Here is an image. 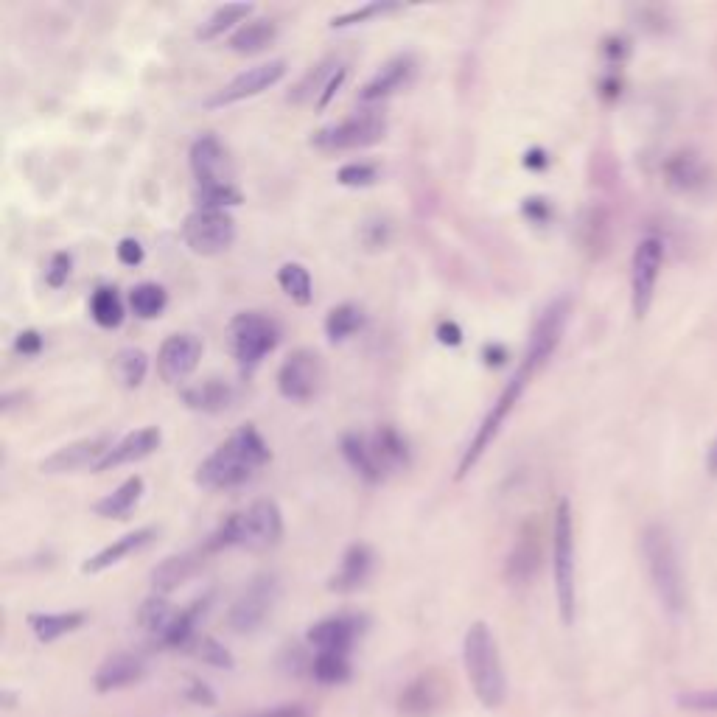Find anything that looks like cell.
<instances>
[{
	"instance_id": "cell-1",
	"label": "cell",
	"mask_w": 717,
	"mask_h": 717,
	"mask_svg": "<svg viewBox=\"0 0 717 717\" xmlns=\"http://www.w3.org/2000/svg\"><path fill=\"white\" fill-rule=\"evenodd\" d=\"M569 317H572V300L566 295L549 300L547 306L541 309V314L535 317L533 331H530V339H527V348H524L519 367H516V373L507 379L499 398H496L493 407L488 409V415L482 418L477 432L471 437V443L465 446L463 457H460V463H457L454 479L468 477V474L477 468L479 460L485 457V451L491 449L493 440L499 437L502 426H505L507 418H510V412L519 407L521 395L527 393L530 381L549 365V359L558 351L563 334H566V325H569Z\"/></svg>"
},
{
	"instance_id": "cell-2",
	"label": "cell",
	"mask_w": 717,
	"mask_h": 717,
	"mask_svg": "<svg viewBox=\"0 0 717 717\" xmlns=\"http://www.w3.org/2000/svg\"><path fill=\"white\" fill-rule=\"evenodd\" d=\"M272 460V449L253 423L239 426L197 465L194 482L205 491H233Z\"/></svg>"
},
{
	"instance_id": "cell-3",
	"label": "cell",
	"mask_w": 717,
	"mask_h": 717,
	"mask_svg": "<svg viewBox=\"0 0 717 717\" xmlns=\"http://www.w3.org/2000/svg\"><path fill=\"white\" fill-rule=\"evenodd\" d=\"M639 552H642L647 580L656 591L661 608L670 617L684 614V608H687V577H684L681 555H678L675 538L667 530V524H661V521L645 524V530L639 535Z\"/></svg>"
},
{
	"instance_id": "cell-4",
	"label": "cell",
	"mask_w": 717,
	"mask_h": 717,
	"mask_svg": "<svg viewBox=\"0 0 717 717\" xmlns=\"http://www.w3.org/2000/svg\"><path fill=\"white\" fill-rule=\"evenodd\" d=\"M283 513L275 499H255L239 513H230L216 530H213L202 549L213 555L222 549L239 547L247 552H267L281 544Z\"/></svg>"
},
{
	"instance_id": "cell-5",
	"label": "cell",
	"mask_w": 717,
	"mask_h": 717,
	"mask_svg": "<svg viewBox=\"0 0 717 717\" xmlns=\"http://www.w3.org/2000/svg\"><path fill=\"white\" fill-rule=\"evenodd\" d=\"M463 661L474 695L485 709H499L507 698V675L496 636L485 622H474L463 639Z\"/></svg>"
},
{
	"instance_id": "cell-6",
	"label": "cell",
	"mask_w": 717,
	"mask_h": 717,
	"mask_svg": "<svg viewBox=\"0 0 717 717\" xmlns=\"http://www.w3.org/2000/svg\"><path fill=\"white\" fill-rule=\"evenodd\" d=\"M577 549H575V513L572 502L561 499L552 521V575H555V600L563 625H572L577 614Z\"/></svg>"
},
{
	"instance_id": "cell-7",
	"label": "cell",
	"mask_w": 717,
	"mask_h": 717,
	"mask_svg": "<svg viewBox=\"0 0 717 717\" xmlns=\"http://www.w3.org/2000/svg\"><path fill=\"white\" fill-rule=\"evenodd\" d=\"M227 345L241 373H253L281 345V325L264 311H239L227 325Z\"/></svg>"
},
{
	"instance_id": "cell-8",
	"label": "cell",
	"mask_w": 717,
	"mask_h": 717,
	"mask_svg": "<svg viewBox=\"0 0 717 717\" xmlns=\"http://www.w3.org/2000/svg\"><path fill=\"white\" fill-rule=\"evenodd\" d=\"M387 129H390L387 115L376 107H365L342 121L311 132L309 143L317 152H353V149H367L384 141Z\"/></svg>"
},
{
	"instance_id": "cell-9",
	"label": "cell",
	"mask_w": 717,
	"mask_h": 717,
	"mask_svg": "<svg viewBox=\"0 0 717 717\" xmlns=\"http://www.w3.org/2000/svg\"><path fill=\"white\" fill-rule=\"evenodd\" d=\"M278 597H281V580H278V575H272V572L255 575L236 597V603L230 605L227 625L236 633H255L269 619Z\"/></svg>"
},
{
	"instance_id": "cell-10",
	"label": "cell",
	"mask_w": 717,
	"mask_h": 717,
	"mask_svg": "<svg viewBox=\"0 0 717 717\" xmlns=\"http://www.w3.org/2000/svg\"><path fill=\"white\" fill-rule=\"evenodd\" d=\"M236 233L239 230L230 211H199V208L185 216L183 230H180L185 247L202 258L227 253L236 241Z\"/></svg>"
},
{
	"instance_id": "cell-11",
	"label": "cell",
	"mask_w": 717,
	"mask_h": 717,
	"mask_svg": "<svg viewBox=\"0 0 717 717\" xmlns=\"http://www.w3.org/2000/svg\"><path fill=\"white\" fill-rule=\"evenodd\" d=\"M661 267H664V241L659 236L639 239L631 258V306L636 320H645L653 306Z\"/></svg>"
},
{
	"instance_id": "cell-12",
	"label": "cell",
	"mask_w": 717,
	"mask_h": 717,
	"mask_svg": "<svg viewBox=\"0 0 717 717\" xmlns=\"http://www.w3.org/2000/svg\"><path fill=\"white\" fill-rule=\"evenodd\" d=\"M323 381V356L317 351H311V348H297L278 367V393L286 401L306 404L311 398H317V393L323 390Z\"/></svg>"
},
{
	"instance_id": "cell-13",
	"label": "cell",
	"mask_w": 717,
	"mask_h": 717,
	"mask_svg": "<svg viewBox=\"0 0 717 717\" xmlns=\"http://www.w3.org/2000/svg\"><path fill=\"white\" fill-rule=\"evenodd\" d=\"M289 73V62L286 59H269L261 65H253L239 76H233L225 87H219L213 96L205 99V110H222V107H233L239 101L255 99L261 93H267L269 87H275L283 76Z\"/></svg>"
},
{
	"instance_id": "cell-14",
	"label": "cell",
	"mask_w": 717,
	"mask_h": 717,
	"mask_svg": "<svg viewBox=\"0 0 717 717\" xmlns=\"http://www.w3.org/2000/svg\"><path fill=\"white\" fill-rule=\"evenodd\" d=\"M115 437L113 435H93L82 437V440H73L68 446H59L54 454H48L45 460H40V474L45 477H59V474H79V471H93L104 460V454L113 449Z\"/></svg>"
},
{
	"instance_id": "cell-15",
	"label": "cell",
	"mask_w": 717,
	"mask_h": 717,
	"mask_svg": "<svg viewBox=\"0 0 717 717\" xmlns=\"http://www.w3.org/2000/svg\"><path fill=\"white\" fill-rule=\"evenodd\" d=\"M188 166L197 185H233L236 183V166L230 160L227 146L213 132L199 135L188 149Z\"/></svg>"
},
{
	"instance_id": "cell-16",
	"label": "cell",
	"mask_w": 717,
	"mask_h": 717,
	"mask_svg": "<svg viewBox=\"0 0 717 717\" xmlns=\"http://www.w3.org/2000/svg\"><path fill=\"white\" fill-rule=\"evenodd\" d=\"M202 339L191 331L183 334H171L163 339L160 351H157V376L166 384H183L188 376H194L202 359Z\"/></svg>"
},
{
	"instance_id": "cell-17",
	"label": "cell",
	"mask_w": 717,
	"mask_h": 717,
	"mask_svg": "<svg viewBox=\"0 0 717 717\" xmlns=\"http://www.w3.org/2000/svg\"><path fill=\"white\" fill-rule=\"evenodd\" d=\"M415 73H418V59H415V54H409V51L407 54H395L393 59H387L379 71L367 79L365 85L359 87V104L376 107V104H381L384 99L401 93V90L415 79Z\"/></svg>"
},
{
	"instance_id": "cell-18",
	"label": "cell",
	"mask_w": 717,
	"mask_h": 717,
	"mask_svg": "<svg viewBox=\"0 0 717 717\" xmlns=\"http://www.w3.org/2000/svg\"><path fill=\"white\" fill-rule=\"evenodd\" d=\"M367 631L365 614H334L320 622H314L306 633L311 647H317V653H351L356 639Z\"/></svg>"
},
{
	"instance_id": "cell-19",
	"label": "cell",
	"mask_w": 717,
	"mask_h": 717,
	"mask_svg": "<svg viewBox=\"0 0 717 717\" xmlns=\"http://www.w3.org/2000/svg\"><path fill=\"white\" fill-rule=\"evenodd\" d=\"M541 558H544V544H541V527L538 521L527 519L521 524L519 538L513 541V549L507 555L505 577L513 586H527L538 569H541Z\"/></svg>"
},
{
	"instance_id": "cell-20",
	"label": "cell",
	"mask_w": 717,
	"mask_h": 717,
	"mask_svg": "<svg viewBox=\"0 0 717 717\" xmlns=\"http://www.w3.org/2000/svg\"><path fill=\"white\" fill-rule=\"evenodd\" d=\"M376 569V552L365 541H356L351 547L342 552L339 566L334 569V575L328 577V591L334 594H353L365 586L367 580L373 577Z\"/></svg>"
},
{
	"instance_id": "cell-21",
	"label": "cell",
	"mask_w": 717,
	"mask_h": 717,
	"mask_svg": "<svg viewBox=\"0 0 717 717\" xmlns=\"http://www.w3.org/2000/svg\"><path fill=\"white\" fill-rule=\"evenodd\" d=\"M163 443V432L160 426H141V429H132L124 437H118L113 443V449L104 454V460L96 468V474H104V471H113V468H121V465L129 463H141L146 457H152Z\"/></svg>"
},
{
	"instance_id": "cell-22",
	"label": "cell",
	"mask_w": 717,
	"mask_h": 717,
	"mask_svg": "<svg viewBox=\"0 0 717 717\" xmlns=\"http://www.w3.org/2000/svg\"><path fill=\"white\" fill-rule=\"evenodd\" d=\"M205 558H208V552L202 547L185 549V552H177V555L163 558V561L152 569V575H149L152 591L166 597V594H171L174 589H180L183 583H188V580L205 566Z\"/></svg>"
},
{
	"instance_id": "cell-23",
	"label": "cell",
	"mask_w": 717,
	"mask_h": 717,
	"mask_svg": "<svg viewBox=\"0 0 717 717\" xmlns=\"http://www.w3.org/2000/svg\"><path fill=\"white\" fill-rule=\"evenodd\" d=\"M236 387L225 379H202L194 384H185L180 390V401L185 409L191 412H202V415H222L236 404Z\"/></svg>"
},
{
	"instance_id": "cell-24",
	"label": "cell",
	"mask_w": 717,
	"mask_h": 717,
	"mask_svg": "<svg viewBox=\"0 0 717 717\" xmlns=\"http://www.w3.org/2000/svg\"><path fill=\"white\" fill-rule=\"evenodd\" d=\"M155 538L157 527H138V530H132V533L115 538L113 544L101 547L96 555H90V558L82 563V572H85V575H101V572H107L115 563L127 561L129 555H135V552H141V549H146L149 544H155Z\"/></svg>"
},
{
	"instance_id": "cell-25",
	"label": "cell",
	"mask_w": 717,
	"mask_h": 717,
	"mask_svg": "<svg viewBox=\"0 0 717 717\" xmlns=\"http://www.w3.org/2000/svg\"><path fill=\"white\" fill-rule=\"evenodd\" d=\"M339 451L345 457V463L351 465V471L356 477L367 482V485H381L384 482V471L379 468V460H376V451H373V443H370V432H345L342 440H339Z\"/></svg>"
},
{
	"instance_id": "cell-26",
	"label": "cell",
	"mask_w": 717,
	"mask_h": 717,
	"mask_svg": "<svg viewBox=\"0 0 717 717\" xmlns=\"http://www.w3.org/2000/svg\"><path fill=\"white\" fill-rule=\"evenodd\" d=\"M143 673H146V664H143L141 656L121 650V653H113V656H107V659L101 661V667L96 670L93 684H96L99 692H115V689L138 684L143 678Z\"/></svg>"
},
{
	"instance_id": "cell-27",
	"label": "cell",
	"mask_w": 717,
	"mask_h": 717,
	"mask_svg": "<svg viewBox=\"0 0 717 717\" xmlns=\"http://www.w3.org/2000/svg\"><path fill=\"white\" fill-rule=\"evenodd\" d=\"M370 443H373V451H376V460H379L384 477L398 474V471H407L409 463H412V451H409L407 437L401 435L395 426H390V423L373 429V432H370Z\"/></svg>"
},
{
	"instance_id": "cell-28",
	"label": "cell",
	"mask_w": 717,
	"mask_h": 717,
	"mask_svg": "<svg viewBox=\"0 0 717 717\" xmlns=\"http://www.w3.org/2000/svg\"><path fill=\"white\" fill-rule=\"evenodd\" d=\"M213 603V594H205V597H199L194 603H188L185 608H177V617L174 622L169 625V631L163 633L157 642L163 647H174V650H188V645L194 642L199 636V622L202 617L208 614V608Z\"/></svg>"
},
{
	"instance_id": "cell-29",
	"label": "cell",
	"mask_w": 717,
	"mask_h": 717,
	"mask_svg": "<svg viewBox=\"0 0 717 717\" xmlns=\"http://www.w3.org/2000/svg\"><path fill=\"white\" fill-rule=\"evenodd\" d=\"M275 40H278V23L272 17H250L247 23H241L239 29L230 34L227 48L241 57H253V54L267 51Z\"/></svg>"
},
{
	"instance_id": "cell-30",
	"label": "cell",
	"mask_w": 717,
	"mask_h": 717,
	"mask_svg": "<svg viewBox=\"0 0 717 717\" xmlns=\"http://www.w3.org/2000/svg\"><path fill=\"white\" fill-rule=\"evenodd\" d=\"M440 701H443V687L435 675L426 673L409 681L407 689L398 698V709L407 717H429L440 706Z\"/></svg>"
},
{
	"instance_id": "cell-31",
	"label": "cell",
	"mask_w": 717,
	"mask_h": 717,
	"mask_svg": "<svg viewBox=\"0 0 717 717\" xmlns=\"http://www.w3.org/2000/svg\"><path fill=\"white\" fill-rule=\"evenodd\" d=\"M143 493H146V482H143L141 474H132L115 491L101 496L99 502L93 505V513L101 519H127L129 513L141 505Z\"/></svg>"
},
{
	"instance_id": "cell-32",
	"label": "cell",
	"mask_w": 717,
	"mask_h": 717,
	"mask_svg": "<svg viewBox=\"0 0 717 717\" xmlns=\"http://www.w3.org/2000/svg\"><path fill=\"white\" fill-rule=\"evenodd\" d=\"M85 622V611H34V614H29L31 633L40 642H45V645L57 642L62 636H68V633L79 631Z\"/></svg>"
},
{
	"instance_id": "cell-33",
	"label": "cell",
	"mask_w": 717,
	"mask_h": 717,
	"mask_svg": "<svg viewBox=\"0 0 717 717\" xmlns=\"http://www.w3.org/2000/svg\"><path fill=\"white\" fill-rule=\"evenodd\" d=\"M255 6L253 3H225L219 9H213L211 15L202 20V26L197 29V40L202 43H213L219 37H225L230 29H239L241 23H247L253 17Z\"/></svg>"
},
{
	"instance_id": "cell-34",
	"label": "cell",
	"mask_w": 717,
	"mask_h": 717,
	"mask_svg": "<svg viewBox=\"0 0 717 717\" xmlns=\"http://www.w3.org/2000/svg\"><path fill=\"white\" fill-rule=\"evenodd\" d=\"M345 62H339V57H325L323 62H317L314 68H309V71L303 73V79L297 82L292 90H289V96L286 99L292 101V104H309V101H320V96H323V90L325 85L331 82V76L342 68Z\"/></svg>"
},
{
	"instance_id": "cell-35",
	"label": "cell",
	"mask_w": 717,
	"mask_h": 717,
	"mask_svg": "<svg viewBox=\"0 0 717 717\" xmlns=\"http://www.w3.org/2000/svg\"><path fill=\"white\" fill-rule=\"evenodd\" d=\"M367 325V314L362 306L356 303H339L325 314V337L331 342H345V339L356 337Z\"/></svg>"
},
{
	"instance_id": "cell-36",
	"label": "cell",
	"mask_w": 717,
	"mask_h": 717,
	"mask_svg": "<svg viewBox=\"0 0 717 717\" xmlns=\"http://www.w3.org/2000/svg\"><path fill=\"white\" fill-rule=\"evenodd\" d=\"M87 311H90V320L99 325V328H107V331L118 328V325L124 323V317H127L124 300H121L115 286H99V289L90 295Z\"/></svg>"
},
{
	"instance_id": "cell-37",
	"label": "cell",
	"mask_w": 717,
	"mask_h": 717,
	"mask_svg": "<svg viewBox=\"0 0 717 717\" xmlns=\"http://www.w3.org/2000/svg\"><path fill=\"white\" fill-rule=\"evenodd\" d=\"M278 286L283 295L289 297L297 306H311L314 300V283H311V272L300 261H286L278 269Z\"/></svg>"
},
{
	"instance_id": "cell-38",
	"label": "cell",
	"mask_w": 717,
	"mask_h": 717,
	"mask_svg": "<svg viewBox=\"0 0 717 717\" xmlns=\"http://www.w3.org/2000/svg\"><path fill=\"white\" fill-rule=\"evenodd\" d=\"M169 306V292L155 281H143L129 292V309L141 320H155Z\"/></svg>"
},
{
	"instance_id": "cell-39",
	"label": "cell",
	"mask_w": 717,
	"mask_h": 717,
	"mask_svg": "<svg viewBox=\"0 0 717 717\" xmlns=\"http://www.w3.org/2000/svg\"><path fill=\"white\" fill-rule=\"evenodd\" d=\"M113 373L115 379L121 381V387L138 390L149 373V356L141 348H121L113 356Z\"/></svg>"
},
{
	"instance_id": "cell-40",
	"label": "cell",
	"mask_w": 717,
	"mask_h": 717,
	"mask_svg": "<svg viewBox=\"0 0 717 717\" xmlns=\"http://www.w3.org/2000/svg\"><path fill=\"white\" fill-rule=\"evenodd\" d=\"M177 617V608L169 603V597H163V594H152V597H146L143 605L138 608V625H141L143 631H149L152 636H163V633L169 631V625L174 622Z\"/></svg>"
},
{
	"instance_id": "cell-41",
	"label": "cell",
	"mask_w": 717,
	"mask_h": 717,
	"mask_svg": "<svg viewBox=\"0 0 717 717\" xmlns=\"http://www.w3.org/2000/svg\"><path fill=\"white\" fill-rule=\"evenodd\" d=\"M407 6L404 3H393V0H373V3H365V6H356V9H348L342 15L331 17L328 29H351V26H359V23H367V20H376V17H387V15H398L404 12Z\"/></svg>"
},
{
	"instance_id": "cell-42",
	"label": "cell",
	"mask_w": 717,
	"mask_h": 717,
	"mask_svg": "<svg viewBox=\"0 0 717 717\" xmlns=\"http://www.w3.org/2000/svg\"><path fill=\"white\" fill-rule=\"evenodd\" d=\"M194 202L199 211H230L244 202V194L236 183L233 185H197Z\"/></svg>"
},
{
	"instance_id": "cell-43",
	"label": "cell",
	"mask_w": 717,
	"mask_h": 717,
	"mask_svg": "<svg viewBox=\"0 0 717 717\" xmlns=\"http://www.w3.org/2000/svg\"><path fill=\"white\" fill-rule=\"evenodd\" d=\"M311 675L320 684H342L351 678V661L348 653H314L311 659Z\"/></svg>"
},
{
	"instance_id": "cell-44",
	"label": "cell",
	"mask_w": 717,
	"mask_h": 717,
	"mask_svg": "<svg viewBox=\"0 0 717 717\" xmlns=\"http://www.w3.org/2000/svg\"><path fill=\"white\" fill-rule=\"evenodd\" d=\"M381 180V171L376 163L367 160H353L337 171V183L345 188H373Z\"/></svg>"
},
{
	"instance_id": "cell-45",
	"label": "cell",
	"mask_w": 717,
	"mask_h": 717,
	"mask_svg": "<svg viewBox=\"0 0 717 717\" xmlns=\"http://www.w3.org/2000/svg\"><path fill=\"white\" fill-rule=\"evenodd\" d=\"M188 653H194L197 659L208 661L211 667H233V656L222 642H216L213 636H197L191 645H188Z\"/></svg>"
},
{
	"instance_id": "cell-46",
	"label": "cell",
	"mask_w": 717,
	"mask_h": 717,
	"mask_svg": "<svg viewBox=\"0 0 717 717\" xmlns=\"http://www.w3.org/2000/svg\"><path fill=\"white\" fill-rule=\"evenodd\" d=\"M73 272V255L68 250H59V253L51 255V261H48V267H45V283L51 286V289H62L68 278H71Z\"/></svg>"
},
{
	"instance_id": "cell-47",
	"label": "cell",
	"mask_w": 717,
	"mask_h": 717,
	"mask_svg": "<svg viewBox=\"0 0 717 717\" xmlns=\"http://www.w3.org/2000/svg\"><path fill=\"white\" fill-rule=\"evenodd\" d=\"M390 236H393V227L387 219H367L362 225V244L367 250H384L390 244Z\"/></svg>"
},
{
	"instance_id": "cell-48",
	"label": "cell",
	"mask_w": 717,
	"mask_h": 717,
	"mask_svg": "<svg viewBox=\"0 0 717 717\" xmlns=\"http://www.w3.org/2000/svg\"><path fill=\"white\" fill-rule=\"evenodd\" d=\"M521 216L530 225H547L552 219V205H549L547 197H527L521 202Z\"/></svg>"
},
{
	"instance_id": "cell-49",
	"label": "cell",
	"mask_w": 717,
	"mask_h": 717,
	"mask_svg": "<svg viewBox=\"0 0 717 717\" xmlns=\"http://www.w3.org/2000/svg\"><path fill=\"white\" fill-rule=\"evenodd\" d=\"M45 348V337L37 331V328H26V331H20L15 337V353L17 356H26V359H34V356H40Z\"/></svg>"
},
{
	"instance_id": "cell-50",
	"label": "cell",
	"mask_w": 717,
	"mask_h": 717,
	"mask_svg": "<svg viewBox=\"0 0 717 717\" xmlns=\"http://www.w3.org/2000/svg\"><path fill=\"white\" fill-rule=\"evenodd\" d=\"M678 703L692 712H717V689H701V692H687Z\"/></svg>"
},
{
	"instance_id": "cell-51",
	"label": "cell",
	"mask_w": 717,
	"mask_h": 717,
	"mask_svg": "<svg viewBox=\"0 0 717 717\" xmlns=\"http://www.w3.org/2000/svg\"><path fill=\"white\" fill-rule=\"evenodd\" d=\"M115 258L124 264V267H141L143 258H146V250L138 239H121L118 247H115Z\"/></svg>"
},
{
	"instance_id": "cell-52",
	"label": "cell",
	"mask_w": 717,
	"mask_h": 717,
	"mask_svg": "<svg viewBox=\"0 0 717 717\" xmlns=\"http://www.w3.org/2000/svg\"><path fill=\"white\" fill-rule=\"evenodd\" d=\"M435 337L440 345H446V348H457V345H463V328L454 323V320H440L435 328Z\"/></svg>"
},
{
	"instance_id": "cell-53",
	"label": "cell",
	"mask_w": 717,
	"mask_h": 717,
	"mask_svg": "<svg viewBox=\"0 0 717 717\" xmlns=\"http://www.w3.org/2000/svg\"><path fill=\"white\" fill-rule=\"evenodd\" d=\"M345 79H348V65H342V68H339V71L334 73V76H331V82L325 85L323 96H320V101H317L314 107H317V110H325V107H328V104L334 101V96L339 93V87L345 85Z\"/></svg>"
},
{
	"instance_id": "cell-54",
	"label": "cell",
	"mask_w": 717,
	"mask_h": 717,
	"mask_svg": "<svg viewBox=\"0 0 717 717\" xmlns=\"http://www.w3.org/2000/svg\"><path fill=\"white\" fill-rule=\"evenodd\" d=\"M507 359H510V351H507L502 342H488V345L482 348V362L488 367L507 365Z\"/></svg>"
},
{
	"instance_id": "cell-55",
	"label": "cell",
	"mask_w": 717,
	"mask_h": 717,
	"mask_svg": "<svg viewBox=\"0 0 717 717\" xmlns=\"http://www.w3.org/2000/svg\"><path fill=\"white\" fill-rule=\"evenodd\" d=\"M188 698L194 703H202V706H213L216 703V695L211 692V687L197 681V678H191V684H188Z\"/></svg>"
},
{
	"instance_id": "cell-56",
	"label": "cell",
	"mask_w": 717,
	"mask_h": 717,
	"mask_svg": "<svg viewBox=\"0 0 717 717\" xmlns=\"http://www.w3.org/2000/svg\"><path fill=\"white\" fill-rule=\"evenodd\" d=\"M547 152L544 149H530L527 155H524V166L527 169H547Z\"/></svg>"
},
{
	"instance_id": "cell-57",
	"label": "cell",
	"mask_w": 717,
	"mask_h": 717,
	"mask_svg": "<svg viewBox=\"0 0 717 717\" xmlns=\"http://www.w3.org/2000/svg\"><path fill=\"white\" fill-rule=\"evenodd\" d=\"M261 717H306V712L300 706H278V709H272Z\"/></svg>"
},
{
	"instance_id": "cell-58",
	"label": "cell",
	"mask_w": 717,
	"mask_h": 717,
	"mask_svg": "<svg viewBox=\"0 0 717 717\" xmlns=\"http://www.w3.org/2000/svg\"><path fill=\"white\" fill-rule=\"evenodd\" d=\"M706 468H709V474H712V477H717V437L712 440L709 451H706Z\"/></svg>"
}]
</instances>
